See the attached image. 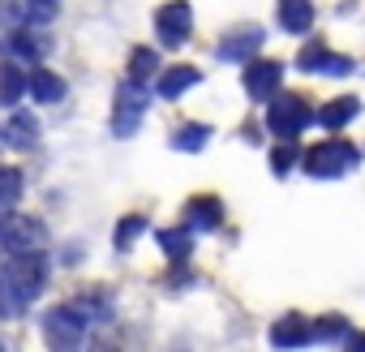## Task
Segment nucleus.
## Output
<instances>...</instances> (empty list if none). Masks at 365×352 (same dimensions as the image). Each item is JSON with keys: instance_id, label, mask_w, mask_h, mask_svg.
Instances as JSON below:
<instances>
[{"instance_id": "9b49d317", "label": "nucleus", "mask_w": 365, "mask_h": 352, "mask_svg": "<svg viewBox=\"0 0 365 352\" xmlns=\"http://www.w3.org/2000/svg\"><path fill=\"white\" fill-rule=\"evenodd\" d=\"M314 339V326L305 322V318H297V314H288V318H279L275 326H271V343L275 348H301V343H309Z\"/></svg>"}, {"instance_id": "f8f14e48", "label": "nucleus", "mask_w": 365, "mask_h": 352, "mask_svg": "<svg viewBox=\"0 0 365 352\" xmlns=\"http://www.w3.org/2000/svg\"><path fill=\"white\" fill-rule=\"evenodd\" d=\"M22 90H31V73H22V61H5L0 65V108H14Z\"/></svg>"}, {"instance_id": "4468645a", "label": "nucleus", "mask_w": 365, "mask_h": 352, "mask_svg": "<svg viewBox=\"0 0 365 352\" xmlns=\"http://www.w3.org/2000/svg\"><path fill=\"white\" fill-rule=\"evenodd\" d=\"M279 26L288 35H305L314 26V5L309 0H279Z\"/></svg>"}, {"instance_id": "5701e85b", "label": "nucleus", "mask_w": 365, "mask_h": 352, "mask_svg": "<svg viewBox=\"0 0 365 352\" xmlns=\"http://www.w3.org/2000/svg\"><path fill=\"white\" fill-rule=\"evenodd\" d=\"M314 339H348V322L339 314H331V318H322L314 326Z\"/></svg>"}, {"instance_id": "2eb2a0df", "label": "nucleus", "mask_w": 365, "mask_h": 352, "mask_svg": "<svg viewBox=\"0 0 365 352\" xmlns=\"http://www.w3.org/2000/svg\"><path fill=\"white\" fill-rule=\"evenodd\" d=\"M297 65L301 69H322V73H352V61L348 56H331L327 48H305Z\"/></svg>"}, {"instance_id": "ddd939ff", "label": "nucleus", "mask_w": 365, "mask_h": 352, "mask_svg": "<svg viewBox=\"0 0 365 352\" xmlns=\"http://www.w3.org/2000/svg\"><path fill=\"white\" fill-rule=\"evenodd\" d=\"M202 82V73L194 69V65H172L159 82H155V90H159V99H176V95H185L190 86H198Z\"/></svg>"}, {"instance_id": "20e7f679", "label": "nucleus", "mask_w": 365, "mask_h": 352, "mask_svg": "<svg viewBox=\"0 0 365 352\" xmlns=\"http://www.w3.org/2000/svg\"><path fill=\"white\" fill-rule=\"evenodd\" d=\"M190 31H194V9L185 0H168V5L155 9V35L163 48H180L190 39Z\"/></svg>"}, {"instance_id": "412c9836", "label": "nucleus", "mask_w": 365, "mask_h": 352, "mask_svg": "<svg viewBox=\"0 0 365 352\" xmlns=\"http://www.w3.org/2000/svg\"><path fill=\"white\" fill-rule=\"evenodd\" d=\"M159 245L168 249V258H185V249H190V228H168V232H159Z\"/></svg>"}, {"instance_id": "39448f33", "label": "nucleus", "mask_w": 365, "mask_h": 352, "mask_svg": "<svg viewBox=\"0 0 365 352\" xmlns=\"http://www.w3.org/2000/svg\"><path fill=\"white\" fill-rule=\"evenodd\" d=\"M86 335V318L73 309V305H56L43 314V339L52 348H78Z\"/></svg>"}, {"instance_id": "f03ea898", "label": "nucleus", "mask_w": 365, "mask_h": 352, "mask_svg": "<svg viewBox=\"0 0 365 352\" xmlns=\"http://www.w3.org/2000/svg\"><path fill=\"white\" fill-rule=\"evenodd\" d=\"M48 249V228L35 215H22L14 207L0 211V254H43Z\"/></svg>"}, {"instance_id": "6e6552de", "label": "nucleus", "mask_w": 365, "mask_h": 352, "mask_svg": "<svg viewBox=\"0 0 365 352\" xmlns=\"http://www.w3.org/2000/svg\"><path fill=\"white\" fill-rule=\"evenodd\" d=\"M279 78H284V65L279 61H250L245 65V90L254 99H271L279 90Z\"/></svg>"}, {"instance_id": "bb28decb", "label": "nucleus", "mask_w": 365, "mask_h": 352, "mask_svg": "<svg viewBox=\"0 0 365 352\" xmlns=\"http://www.w3.org/2000/svg\"><path fill=\"white\" fill-rule=\"evenodd\" d=\"M348 343H352V348H365V335H356V339H348Z\"/></svg>"}, {"instance_id": "0eeeda50", "label": "nucleus", "mask_w": 365, "mask_h": 352, "mask_svg": "<svg viewBox=\"0 0 365 352\" xmlns=\"http://www.w3.org/2000/svg\"><path fill=\"white\" fill-rule=\"evenodd\" d=\"M142 108H146V86L142 82H125L120 90H116V112H112V133L116 138H129L133 129H138V120H142Z\"/></svg>"}, {"instance_id": "aec40b11", "label": "nucleus", "mask_w": 365, "mask_h": 352, "mask_svg": "<svg viewBox=\"0 0 365 352\" xmlns=\"http://www.w3.org/2000/svg\"><path fill=\"white\" fill-rule=\"evenodd\" d=\"M207 138H211V129H207V125H185V129H176L172 146H176V150H202V146H207Z\"/></svg>"}, {"instance_id": "7ed1b4c3", "label": "nucleus", "mask_w": 365, "mask_h": 352, "mask_svg": "<svg viewBox=\"0 0 365 352\" xmlns=\"http://www.w3.org/2000/svg\"><path fill=\"white\" fill-rule=\"evenodd\" d=\"M352 163H356V150L348 142H318L305 155V172L318 176V181H335V176H344Z\"/></svg>"}, {"instance_id": "b1692460", "label": "nucleus", "mask_w": 365, "mask_h": 352, "mask_svg": "<svg viewBox=\"0 0 365 352\" xmlns=\"http://www.w3.org/2000/svg\"><path fill=\"white\" fill-rule=\"evenodd\" d=\"M142 228H146V224H142L138 215H133V219H125V224L116 228V249H129V245L138 241V232H142Z\"/></svg>"}, {"instance_id": "a878e982", "label": "nucleus", "mask_w": 365, "mask_h": 352, "mask_svg": "<svg viewBox=\"0 0 365 352\" xmlns=\"http://www.w3.org/2000/svg\"><path fill=\"white\" fill-rule=\"evenodd\" d=\"M288 163H292V146H288V150H279V155H275V172H288Z\"/></svg>"}, {"instance_id": "f3484780", "label": "nucleus", "mask_w": 365, "mask_h": 352, "mask_svg": "<svg viewBox=\"0 0 365 352\" xmlns=\"http://www.w3.org/2000/svg\"><path fill=\"white\" fill-rule=\"evenodd\" d=\"M31 95H35L39 103H61V99H65V82H61L56 73H48V69H35V73H31Z\"/></svg>"}, {"instance_id": "a211bd4d", "label": "nucleus", "mask_w": 365, "mask_h": 352, "mask_svg": "<svg viewBox=\"0 0 365 352\" xmlns=\"http://www.w3.org/2000/svg\"><path fill=\"white\" fill-rule=\"evenodd\" d=\"M129 78L133 82H150V78H159V56L150 52V48H133V56H129Z\"/></svg>"}, {"instance_id": "6ab92c4d", "label": "nucleus", "mask_w": 365, "mask_h": 352, "mask_svg": "<svg viewBox=\"0 0 365 352\" xmlns=\"http://www.w3.org/2000/svg\"><path fill=\"white\" fill-rule=\"evenodd\" d=\"M22 190H26L22 172H18V167H0V211H5V207H18V202H22Z\"/></svg>"}, {"instance_id": "423d86ee", "label": "nucleus", "mask_w": 365, "mask_h": 352, "mask_svg": "<svg viewBox=\"0 0 365 352\" xmlns=\"http://www.w3.org/2000/svg\"><path fill=\"white\" fill-rule=\"evenodd\" d=\"M267 125H271V133H279V138H297V133L309 125V103H305L301 95H275V103H271V112H267Z\"/></svg>"}, {"instance_id": "4be33fe9", "label": "nucleus", "mask_w": 365, "mask_h": 352, "mask_svg": "<svg viewBox=\"0 0 365 352\" xmlns=\"http://www.w3.org/2000/svg\"><path fill=\"white\" fill-rule=\"evenodd\" d=\"M190 215L198 219V228H215L220 224V202L215 198H198V202H190Z\"/></svg>"}, {"instance_id": "dca6fc26", "label": "nucleus", "mask_w": 365, "mask_h": 352, "mask_svg": "<svg viewBox=\"0 0 365 352\" xmlns=\"http://www.w3.org/2000/svg\"><path fill=\"white\" fill-rule=\"evenodd\" d=\"M356 108H361V103H356L352 95H344V99H331V103H327L314 120H318V125H327V129H344V125L356 116Z\"/></svg>"}, {"instance_id": "9d476101", "label": "nucleus", "mask_w": 365, "mask_h": 352, "mask_svg": "<svg viewBox=\"0 0 365 352\" xmlns=\"http://www.w3.org/2000/svg\"><path fill=\"white\" fill-rule=\"evenodd\" d=\"M5 142L18 146V150H35V146H39V120H35L31 112H14V116L5 120Z\"/></svg>"}, {"instance_id": "1a4fd4ad", "label": "nucleus", "mask_w": 365, "mask_h": 352, "mask_svg": "<svg viewBox=\"0 0 365 352\" xmlns=\"http://www.w3.org/2000/svg\"><path fill=\"white\" fill-rule=\"evenodd\" d=\"M262 43V26H237L220 39V61H250Z\"/></svg>"}, {"instance_id": "393cba45", "label": "nucleus", "mask_w": 365, "mask_h": 352, "mask_svg": "<svg viewBox=\"0 0 365 352\" xmlns=\"http://www.w3.org/2000/svg\"><path fill=\"white\" fill-rule=\"evenodd\" d=\"M26 5H31V22H52L61 0H26Z\"/></svg>"}, {"instance_id": "f257e3e1", "label": "nucleus", "mask_w": 365, "mask_h": 352, "mask_svg": "<svg viewBox=\"0 0 365 352\" xmlns=\"http://www.w3.org/2000/svg\"><path fill=\"white\" fill-rule=\"evenodd\" d=\"M48 284L43 254H5L0 262V318H18Z\"/></svg>"}]
</instances>
